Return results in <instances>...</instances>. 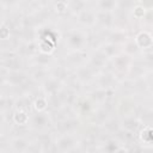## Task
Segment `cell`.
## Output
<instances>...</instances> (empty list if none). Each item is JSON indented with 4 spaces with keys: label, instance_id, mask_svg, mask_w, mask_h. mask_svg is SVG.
<instances>
[{
    "label": "cell",
    "instance_id": "6da1fadb",
    "mask_svg": "<svg viewBox=\"0 0 153 153\" xmlns=\"http://www.w3.org/2000/svg\"><path fill=\"white\" fill-rule=\"evenodd\" d=\"M63 38V44L67 51H82V50H88L90 44H91V38L88 30L81 27V26H75L65 32L62 36Z\"/></svg>",
    "mask_w": 153,
    "mask_h": 153
},
{
    "label": "cell",
    "instance_id": "7a4b0ae2",
    "mask_svg": "<svg viewBox=\"0 0 153 153\" xmlns=\"http://www.w3.org/2000/svg\"><path fill=\"white\" fill-rule=\"evenodd\" d=\"M97 104L88 97L87 93H79L71 106V111L79 120L87 122L97 109Z\"/></svg>",
    "mask_w": 153,
    "mask_h": 153
},
{
    "label": "cell",
    "instance_id": "3957f363",
    "mask_svg": "<svg viewBox=\"0 0 153 153\" xmlns=\"http://www.w3.org/2000/svg\"><path fill=\"white\" fill-rule=\"evenodd\" d=\"M139 103L134 93H124L118 97L114 105V112L117 117H123L128 115L137 114Z\"/></svg>",
    "mask_w": 153,
    "mask_h": 153
},
{
    "label": "cell",
    "instance_id": "277c9868",
    "mask_svg": "<svg viewBox=\"0 0 153 153\" xmlns=\"http://www.w3.org/2000/svg\"><path fill=\"white\" fill-rule=\"evenodd\" d=\"M29 80H31L29 72L24 69L20 71H8L5 67H1V85L10 87H22Z\"/></svg>",
    "mask_w": 153,
    "mask_h": 153
},
{
    "label": "cell",
    "instance_id": "5b68a950",
    "mask_svg": "<svg viewBox=\"0 0 153 153\" xmlns=\"http://www.w3.org/2000/svg\"><path fill=\"white\" fill-rule=\"evenodd\" d=\"M1 67L8 71H20L24 68V56L17 49H4L1 53Z\"/></svg>",
    "mask_w": 153,
    "mask_h": 153
},
{
    "label": "cell",
    "instance_id": "8992f818",
    "mask_svg": "<svg viewBox=\"0 0 153 153\" xmlns=\"http://www.w3.org/2000/svg\"><path fill=\"white\" fill-rule=\"evenodd\" d=\"M51 127H54V122H53V117H51L50 111H42V112L31 111L29 129L35 130L37 133H41V131L49 130Z\"/></svg>",
    "mask_w": 153,
    "mask_h": 153
},
{
    "label": "cell",
    "instance_id": "52a82bcc",
    "mask_svg": "<svg viewBox=\"0 0 153 153\" xmlns=\"http://www.w3.org/2000/svg\"><path fill=\"white\" fill-rule=\"evenodd\" d=\"M72 72H73L74 80L79 85L84 86V85H90V84L94 82L100 71L96 69L94 67H92L91 65H88L86 62V63H84V65L74 68Z\"/></svg>",
    "mask_w": 153,
    "mask_h": 153
},
{
    "label": "cell",
    "instance_id": "ba28073f",
    "mask_svg": "<svg viewBox=\"0 0 153 153\" xmlns=\"http://www.w3.org/2000/svg\"><path fill=\"white\" fill-rule=\"evenodd\" d=\"M79 143H80V140L76 136L75 131L57 134V136H55V140H54V147L59 152L75 151Z\"/></svg>",
    "mask_w": 153,
    "mask_h": 153
},
{
    "label": "cell",
    "instance_id": "9c48e42d",
    "mask_svg": "<svg viewBox=\"0 0 153 153\" xmlns=\"http://www.w3.org/2000/svg\"><path fill=\"white\" fill-rule=\"evenodd\" d=\"M133 61H134L133 56L128 55L124 51H121L120 54L114 56L111 60H109V65L111 66L110 69L114 73H116L118 76L120 75L126 76L128 71H129V68H130V66H131V63H133Z\"/></svg>",
    "mask_w": 153,
    "mask_h": 153
},
{
    "label": "cell",
    "instance_id": "30bf717a",
    "mask_svg": "<svg viewBox=\"0 0 153 153\" xmlns=\"http://www.w3.org/2000/svg\"><path fill=\"white\" fill-rule=\"evenodd\" d=\"M66 85H67V82L60 80L59 78H56L51 74L39 84L42 93H44L47 97H51V96L60 93Z\"/></svg>",
    "mask_w": 153,
    "mask_h": 153
},
{
    "label": "cell",
    "instance_id": "8fae6325",
    "mask_svg": "<svg viewBox=\"0 0 153 153\" xmlns=\"http://www.w3.org/2000/svg\"><path fill=\"white\" fill-rule=\"evenodd\" d=\"M75 22L78 26H81L86 30H92L97 26V12L96 8L86 7L84 11L75 16Z\"/></svg>",
    "mask_w": 153,
    "mask_h": 153
},
{
    "label": "cell",
    "instance_id": "7c38bea8",
    "mask_svg": "<svg viewBox=\"0 0 153 153\" xmlns=\"http://www.w3.org/2000/svg\"><path fill=\"white\" fill-rule=\"evenodd\" d=\"M129 37H131L128 32L127 27H121V26H114L109 30H104V39L118 45H122Z\"/></svg>",
    "mask_w": 153,
    "mask_h": 153
},
{
    "label": "cell",
    "instance_id": "4fadbf2b",
    "mask_svg": "<svg viewBox=\"0 0 153 153\" xmlns=\"http://www.w3.org/2000/svg\"><path fill=\"white\" fill-rule=\"evenodd\" d=\"M120 120V127L121 129L135 135L139 133L140 128L142 127V118L140 117L139 114H134V115H128V116H123V117H118Z\"/></svg>",
    "mask_w": 153,
    "mask_h": 153
},
{
    "label": "cell",
    "instance_id": "5bb4252c",
    "mask_svg": "<svg viewBox=\"0 0 153 153\" xmlns=\"http://www.w3.org/2000/svg\"><path fill=\"white\" fill-rule=\"evenodd\" d=\"M133 38L141 51H145V50L153 48V31H151L147 27L139 30L133 36Z\"/></svg>",
    "mask_w": 153,
    "mask_h": 153
},
{
    "label": "cell",
    "instance_id": "9a60e30c",
    "mask_svg": "<svg viewBox=\"0 0 153 153\" xmlns=\"http://www.w3.org/2000/svg\"><path fill=\"white\" fill-rule=\"evenodd\" d=\"M87 63L91 65L92 67H94L98 71H103L105 69V67L109 65V59L98 49L94 48L88 53V59H87Z\"/></svg>",
    "mask_w": 153,
    "mask_h": 153
},
{
    "label": "cell",
    "instance_id": "2e32d148",
    "mask_svg": "<svg viewBox=\"0 0 153 153\" xmlns=\"http://www.w3.org/2000/svg\"><path fill=\"white\" fill-rule=\"evenodd\" d=\"M31 145V140L24 135H17V136H12L8 140V148L12 152L16 153H24V152H29Z\"/></svg>",
    "mask_w": 153,
    "mask_h": 153
},
{
    "label": "cell",
    "instance_id": "e0dca14e",
    "mask_svg": "<svg viewBox=\"0 0 153 153\" xmlns=\"http://www.w3.org/2000/svg\"><path fill=\"white\" fill-rule=\"evenodd\" d=\"M27 60L30 61L31 66H41V67L50 68L51 66L55 65L54 55H48V54H43V53H39V51H37L35 55H32Z\"/></svg>",
    "mask_w": 153,
    "mask_h": 153
},
{
    "label": "cell",
    "instance_id": "ac0fdd59",
    "mask_svg": "<svg viewBox=\"0 0 153 153\" xmlns=\"http://www.w3.org/2000/svg\"><path fill=\"white\" fill-rule=\"evenodd\" d=\"M31 118V111L25 110H14L11 115V123L17 127H29Z\"/></svg>",
    "mask_w": 153,
    "mask_h": 153
},
{
    "label": "cell",
    "instance_id": "d6986e66",
    "mask_svg": "<svg viewBox=\"0 0 153 153\" xmlns=\"http://www.w3.org/2000/svg\"><path fill=\"white\" fill-rule=\"evenodd\" d=\"M97 26H102L103 30H109L115 26V14L114 12L97 11Z\"/></svg>",
    "mask_w": 153,
    "mask_h": 153
},
{
    "label": "cell",
    "instance_id": "ffe728a7",
    "mask_svg": "<svg viewBox=\"0 0 153 153\" xmlns=\"http://www.w3.org/2000/svg\"><path fill=\"white\" fill-rule=\"evenodd\" d=\"M96 48H98L109 60H111L114 56H116L117 54L122 51V45H118V44H115L108 41H100V43Z\"/></svg>",
    "mask_w": 153,
    "mask_h": 153
},
{
    "label": "cell",
    "instance_id": "44dd1931",
    "mask_svg": "<svg viewBox=\"0 0 153 153\" xmlns=\"http://www.w3.org/2000/svg\"><path fill=\"white\" fill-rule=\"evenodd\" d=\"M31 94L23 93L20 96L16 97V103H14V110H25V111H32V100L33 98L30 97Z\"/></svg>",
    "mask_w": 153,
    "mask_h": 153
},
{
    "label": "cell",
    "instance_id": "7402d4cb",
    "mask_svg": "<svg viewBox=\"0 0 153 153\" xmlns=\"http://www.w3.org/2000/svg\"><path fill=\"white\" fill-rule=\"evenodd\" d=\"M137 137L142 145L153 146V124H142L137 133Z\"/></svg>",
    "mask_w": 153,
    "mask_h": 153
},
{
    "label": "cell",
    "instance_id": "603a6c76",
    "mask_svg": "<svg viewBox=\"0 0 153 153\" xmlns=\"http://www.w3.org/2000/svg\"><path fill=\"white\" fill-rule=\"evenodd\" d=\"M122 51H124V53H127L128 55H130V56H133L134 59H136V57H139L140 55H141V50H140V48L137 47V44L135 43V41H134V38H133V36L131 37H129L123 44H122Z\"/></svg>",
    "mask_w": 153,
    "mask_h": 153
},
{
    "label": "cell",
    "instance_id": "cb8c5ba5",
    "mask_svg": "<svg viewBox=\"0 0 153 153\" xmlns=\"http://www.w3.org/2000/svg\"><path fill=\"white\" fill-rule=\"evenodd\" d=\"M32 111H36V112L49 111V99L44 93L33 98V100H32Z\"/></svg>",
    "mask_w": 153,
    "mask_h": 153
},
{
    "label": "cell",
    "instance_id": "d4e9b609",
    "mask_svg": "<svg viewBox=\"0 0 153 153\" xmlns=\"http://www.w3.org/2000/svg\"><path fill=\"white\" fill-rule=\"evenodd\" d=\"M94 8L97 11L114 12L117 10V0H94Z\"/></svg>",
    "mask_w": 153,
    "mask_h": 153
},
{
    "label": "cell",
    "instance_id": "484cf974",
    "mask_svg": "<svg viewBox=\"0 0 153 153\" xmlns=\"http://www.w3.org/2000/svg\"><path fill=\"white\" fill-rule=\"evenodd\" d=\"M53 11L59 17H65L67 13H69L68 8V0H54L53 1Z\"/></svg>",
    "mask_w": 153,
    "mask_h": 153
},
{
    "label": "cell",
    "instance_id": "4316f807",
    "mask_svg": "<svg viewBox=\"0 0 153 153\" xmlns=\"http://www.w3.org/2000/svg\"><path fill=\"white\" fill-rule=\"evenodd\" d=\"M87 4L88 2L85 0H68L69 13L75 17L78 13H80L81 11H84L87 7Z\"/></svg>",
    "mask_w": 153,
    "mask_h": 153
},
{
    "label": "cell",
    "instance_id": "83f0119b",
    "mask_svg": "<svg viewBox=\"0 0 153 153\" xmlns=\"http://www.w3.org/2000/svg\"><path fill=\"white\" fill-rule=\"evenodd\" d=\"M0 38L2 42H7V41H11L12 38V27L11 25L2 19V23H1V29H0Z\"/></svg>",
    "mask_w": 153,
    "mask_h": 153
},
{
    "label": "cell",
    "instance_id": "f1b7e54d",
    "mask_svg": "<svg viewBox=\"0 0 153 153\" xmlns=\"http://www.w3.org/2000/svg\"><path fill=\"white\" fill-rule=\"evenodd\" d=\"M146 12H147V8H146V7H143V6L140 5V4H136V5L133 7V10L130 11L129 14H130V17H131L133 19H135V20H137V22H141L142 18L145 17Z\"/></svg>",
    "mask_w": 153,
    "mask_h": 153
},
{
    "label": "cell",
    "instance_id": "f546056e",
    "mask_svg": "<svg viewBox=\"0 0 153 153\" xmlns=\"http://www.w3.org/2000/svg\"><path fill=\"white\" fill-rule=\"evenodd\" d=\"M136 4H137V0H117V10L130 13V11Z\"/></svg>",
    "mask_w": 153,
    "mask_h": 153
},
{
    "label": "cell",
    "instance_id": "4dcf8cb0",
    "mask_svg": "<svg viewBox=\"0 0 153 153\" xmlns=\"http://www.w3.org/2000/svg\"><path fill=\"white\" fill-rule=\"evenodd\" d=\"M22 0H1V5H2V10L4 12L6 10H16L19 5H20Z\"/></svg>",
    "mask_w": 153,
    "mask_h": 153
},
{
    "label": "cell",
    "instance_id": "1f68e13d",
    "mask_svg": "<svg viewBox=\"0 0 153 153\" xmlns=\"http://www.w3.org/2000/svg\"><path fill=\"white\" fill-rule=\"evenodd\" d=\"M141 23L145 27H153V8L147 10V12H146L145 17L142 18Z\"/></svg>",
    "mask_w": 153,
    "mask_h": 153
},
{
    "label": "cell",
    "instance_id": "d6a6232c",
    "mask_svg": "<svg viewBox=\"0 0 153 153\" xmlns=\"http://www.w3.org/2000/svg\"><path fill=\"white\" fill-rule=\"evenodd\" d=\"M137 4L142 5V6L146 7L147 10L153 8V0H137Z\"/></svg>",
    "mask_w": 153,
    "mask_h": 153
},
{
    "label": "cell",
    "instance_id": "836d02e7",
    "mask_svg": "<svg viewBox=\"0 0 153 153\" xmlns=\"http://www.w3.org/2000/svg\"><path fill=\"white\" fill-rule=\"evenodd\" d=\"M85 1H87V2H91V1H94V0H85Z\"/></svg>",
    "mask_w": 153,
    "mask_h": 153
}]
</instances>
